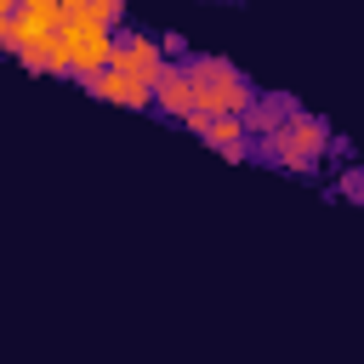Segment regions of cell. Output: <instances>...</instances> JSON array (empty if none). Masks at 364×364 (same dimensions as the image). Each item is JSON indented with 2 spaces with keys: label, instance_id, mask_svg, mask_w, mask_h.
I'll return each instance as SVG.
<instances>
[{
  "label": "cell",
  "instance_id": "1",
  "mask_svg": "<svg viewBox=\"0 0 364 364\" xmlns=\"http://www.w3.org/2000/svg\"><path fill=\"white\" fill-rule=\"evenodd\" d=\"M188 68V91H193V114H188V125H210V119H228V114H250V102H256V91H250V80L233 68V63H222V57H193V63H182Z\"/></svg>",
  "mask_w": 364,
  "mask_h": 364
},
{
  "label": "cell",
  "instance_id": "2",
  "mask_svg": "<svg viewBox=\"0 0 364 364\" xmlns=\"http://www.w3.org/2000/svg\"><path fill=\"white\" fill-rule=\"evenodd\" d=\"M114 63V28L91 23L85 11L80 17H63V28L51 34V74H74V80H91Z\"/></svg>",
  "mask_w": 364,
  "mask_h": 364
},
{
  "label": "cell",
  "instance_id": "3",
  "mask_svg": "<svg viewBox=\"0 0 364 364\" xmlns=\"http://www.w3.org/2000/svg\"><path fill=\"white\" fill-rule=\"evenodd\" d=\"M262 148H267V159H273L279 171H313V165L324 159V148H330V131H324L313 114H290Z\"/></svg>",
  "mask_w": 364,
  "mask_h": 364
},
{
  "label": "cell",
  "instance_id": "4",
  "mask_svg": "<svg viewBox=\"0 0 364 364\" xmlns=\"http://www.w3.org/2000/svg\"><path fill=\"white\" fill-rule=\"evenodd\" d=\"M108 68H119V74H131L142 85H159L171 74V57H165V46L154 34H114V63Z\"/></svg>",
  "mask_w": 364,
  "mask_h": 364
},
{
  "label": "cell",
  "instance_id": "5",
  "mask_svg": "<svg viewBox=\"0 0 364 364\" xmlns=\"http://www.w3.org/2000/svg\"><path fill=\"white\" fill-rule=\"evenodd\" d=\"M85 85H91V97H102V102H119V108H154V85H142V80H131V74H119V68H102V74H91Z\"/></svg>",
  "mask_w": 364,
  "mask_h": 364
},
{
  "label": "cell",
  "instance_id": "6",
  "mask_svg": "<svg viewBox=\"0 0 364 364\" xmlns=\"http://www.w3.org/2000/svg\"><path fill=\"white\" fill-rule=\"evenodd\" d=\"M199 136H205V148H216V154H228V159H245V154H250V125H245V114L210 119Z\"/></svg>",
  "mask_w": 364,
  "mask_h": 364
},
{
  "label": "cell",
  "instance_id": "7",
  "mask_svg": "<svg viewBox=\"0 0 364 364\" xmlns=\"http://www.w3.org/2000/svg\"><path fill=\"white\" fill-rule=\"evenodd\" d=\"M154 108L171 114V119H188L193 114V91H188V68H171L159 85H154Z\"/></svg>",
  "mask_w": 364,
  "mask_h": 364
},
{
  "label": "cell",
  "instance_id": "8",
  "mask_svg": "<svg viewBox=\"0 0 364 364\" xmlns=\"http://www.w3.org/2000/svg\"><path fill=\"white\" fill-rule=\"evenodd\" d=\"M290 114L279 108V102H250V114H245V125H250V136H273L279 125H284Z\"/></svg>",
  "mask_w": 364,
  "mask_h": 364
},
{
  "label": "cell",
  "instance_id": "9",
  "mask_svg": "<svg viewBox=\"0 0 364 364\" xmlns=\"http://www.w3.org/2000/svg\"><path fill=\"white\" fill-rule=\"evenodd\" d=\"M17 11H23V17H34V23H46L51 34H57V28H63V17H68V11H63V0H23Z\"/></svg>",
  "mask_w": 364,
  "mask_h": 364
},
{
  "label": "cell",
  "instance_id": "10",
  "mask_svg": "<svg viewBox=\"0 0 364 364\" xmlns=\"http://www.w3.org/2000/svg\"><path fill=\"white\" fill-rule=\"evenodd\" d=\"M91 23H102V28H119V17H125V0H91V11H85Z\"/></svg>",
  "mask_w": 364,
  "mask_h": 364
},
{
  "label": "cell",
  "instance_id": "11",
  "mask_svg": "<svg viewBox=\"0 0 364 364\" xmlns=\"http://www.w3.org/2000/svg\"><path fill=\"white\" fill-rule=\"evenodd\" d=\"M341 193H347V199H364V171H347V176H341Z\"/></svg>",
  "mask_w": 364,
  "mask_h": 364
},
{
  "label": "cell",
  "instance_id": "12",
  "mask_svg": "<svg viewBox=\"0 0 364 364\" xmlns=\"http://www.w3.org/2000/svg\"><path fill=\"white\" fill-rule=\"evenodd\" d=\"M17 6H23V0H0V46H6V28H11V17H17Z\"/></svg>",
  "mask_w": 364,
  "mask_h": 364
},
{
  "label": "cell",
  "instance_id": "13",
  "mask_svg": "<svg viewBox=\"0 0 364 364\" xmlns=\"http://www.w3.org/2000/svg\"><path fill=\"white\" fill-rule=\"evenodd\" d=\"M63 11H68V17H80V11H91V0H63Z\"/></svg>",
  "mask_w": 364,
  "mask_h": 364
}]
</instances>
